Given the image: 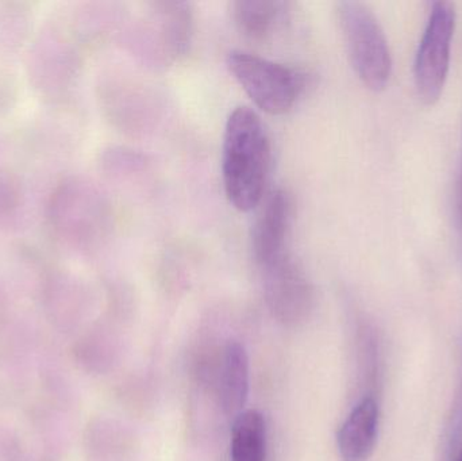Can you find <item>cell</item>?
Here are the masks:
<instances>
[{
    "mask_svg": "<svg viewBox=\"0 0 462 461\" xmlns=\"http://www.w3.org/2000/svg\"><path fill=\"white\" fill-rule=\"evenodd\" d=\"M271 162V143L263 121L249 107L231 111L225 127L222 178L236 210H253L263 200Z\"/></svg>",
    "mask_w": 462,
    "mask_h": 461,
    "instance_id": "obj_1",
    "label": "cell"
},
{
    "mask_svg": "<svg viewBox=\"0 0 462 461\" xmlns=\"http://www.w3.org/2000/svg\"><path fill=\"white\" fill-rule=\"evenodd\" d=\"M337 15L356 75L366 88L383 91L390 83L393 59L379 19L365 3L356 0L339 2Z\"/></svg>",
    "mask_w": 462,
    "mask_h": 461,
    "instance_id": "obj_2",
    "label": "cell"
},
{
    "mask_svg": "<svg viewBox=\"0 0 462 461\" xmlns=\"http://www.w3.org/2000/svg\"><path fill=\"white\" fill-rule=\"evenodd\" d=\"M227 68L252 102L271 115L292 110L306 89L304 73L247 51H231Z\"/></svg>",
    "mask_w": 462,
    "mask_h": 461,
    "instance_id": "obj_3",
    "label": "cell"
},
{
    "mask_svg": "<svg viewBox=\"0 0 462 461\" xmlns=\"http://www.w3.org/2000/svg\"><path fill=\"white\" fill-rule=\"evenodd\" d=\"M48 218L57 240L84 249L99 240L107 217L99 194L84 181L70 179L51 195Z\"/></svg>",
    "mask_w": 462,
    "mask_h": 461,
    "instance_id": "obj_4",
    "label": "cell"
},
{
    "mask_svg": "<svg viewBox=\"0 0 462 461\" xmlns=\"http://www.w3.org/2000/svg\"><path fill=\"white\" fill-rule=\"evenodd\" d=\"M455 29V5L445 0L434 2L418 46L414 64L415 86L418 95L426 105L439 102L444 92L449 73Z\"/></svg>",
    "mask_w": 462,
    "mask_h": 461,
    "instance_id": "obj_5",
    "label": "cell"
},
{
    "mask_svg": "<svg viewBox=\"0 0 462 461\" xmlns=\"http://www.w3.org/2000/svg\"><path fill=\"white\" fill-rule=\"evenodd\" d=\"M269 308L282 321H298L311 308L312 287L290 249L258 263Z\"/></svg>",
    "mask_w": 462,
    "mask_h": 461,
    "instance_id": "obj_6",
    "label": "cell"
},
{
    "mask_svg": "<svg viewBox=\"0 0 462 461\" xmlns=\"http://www.w3.org/2000/svg\"><path fill=\"white\" fill-rule=\"evenodd\" d=\"M75 70V54L59 29L41 32L27 60V73L34 88L48 99L57 100L69 88Z\"/></svg>",
    "mask_w": 462,
    "mask_h": 461,
    "instance_id": "obj_7",
    "label": "cell"
},
{
    "mask_svg": "<svg viewBox=\"0 0 462 461\" xmlns=\"http://www.w3.org/2000/svg\"><path fill=\"white\" fill-rule=\"evenodd\" d=\"M291 217L292 205L287 191L276 189L272 192L253 226L252 249L255 264L290 249Z\"/></svg>",
    "mask_w": 462,
    "mask_h": 461,
    "instance_id": "obj_8",
    "label": "cell"
},
{
    "mask_svg": "<svg viewBox=\"0 0 462 461\" xmlns=\"http://www.w3.org/2000/svg\"><path fill=\"white\" fill-rule=\"evenodd\" d=\"M379 430V405L364 398L347 417L338 433V451L344 461H366L374 452Z\"/></svg>",
    "mask_w": 462,
    "mask_h": 461,
    "instance_id": "obj_9",
    "label": "cell"
},
{
    "mask_svg": "<svg viewBox=\"0 0 462 461\" xmlns=\"http://www.w3.org/2000/svg\"><path fill=\"white\" fill-rule=\"evenodd\" d=\"M287 3L273 0H239L231 3V18L238 32L253 41H265L279 29Z\"/></svg>",
    "mask_w": 462,
    "mask_h": 461,
    "instance_id": "obj_10",
    "label": "cell"
},
{
    "mask_svg": "<svg viewBox=\"0 0 462 461\" xmlns=\"http://www.w3.org/2000/svg\"><path fill=\"white\" fill-rule=\"evenodd\" d=\"M249 392V360L238 343H230L225 349L219 373V394L225 410L239 414Z\"/></svg>",
    "mask_w": 462,
    "mask_h": 461,
    "instance_id": "obj_11",
    "label": "cell"
},
{
    "mask_svg": "<svg viewBox=\"0 0 462 461\" xmlns=\"http://www.w3.org/2000/svg\"><path fill=\"white\" fill-rule=\"evenodd\" d=\"M266 429L258 411L236 416L231 433V461H265Z\"/></svg>",
    "mask_w": 462,
    "mask_h": 461,
    "instance_id": "obj_12",
    "label": "cell"
},
{
    "mask_svg": "<svg viewBox=\"0 0 462 461\" xmlns=\"http://www.w3.org/2000/svg\"><path fill=\"white\" fill-rule=\"evenodd\" d=\"M30 32V16L16 5H0V51L11 53L21 48Z\"/></svg>",
    "mask_w": 462,
    "mask_h": 461,
    "instance_id": "obj_13",
    "label": "cell"
},
{
    "mask_svg": "<svg viewBox=\"0 0 462 461\" xmlns=\"http://www.w3.org/2000/svg\"><path fill=\"white\" fill-rule=\"evenodd\" d=\"M21 184L15 176L10 173H0V221H7L15 216L21 206Z\"/></svg>",
    "mask_w": 462,
    "mask_h": 461,
    "instance_id": "obj_14",
    "label": "cell"
},
{
    "mask_svg": "<svg viewBox=\"0 0 462 461\" xmlns=\"http://www.w3.org/2000/svg\"><path fill=\"white\" fill-rule=\"evenodd\" d=\"M16 84L13 76L0 69V114L7 113L15 105Z\"/></svg>",
    "mask_w": 462,
    "mask_h": 461,
    "instance_id": "obj_15",
    "label": "cell"
},
{
    "mask_svg": "<svg viewBox=\"0 0 462 461\" xmlns=\"http://www.w3.org/2000/svg\"><path fill=\"white\" fill-rule=\"evenodd\" d=\"M458 208H460L461 224H462V175L460 181V191H458Z\"/></svg>",
    "mask_w": 462,
    "mask_h": 461,
    "instance_id": "obj_16",
    "label": "cell"
},
{
    "mask_svg": "<svg viewBox=\"0 0 462 461\" xmlns=\"http://www.w3.org/2000/svg\"><path fill=\"white\" fill-rule=\"evenodd\" d=\"M458 461H462V452H461L460 457H458Z\"/></svg>",
    "mask_w": 462,
    "mask_h": 461,
    "instance_id": "obj_17",
    "label": "cell"
}]
</instances>
